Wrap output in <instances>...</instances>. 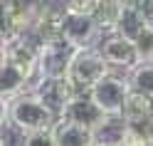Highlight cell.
Here are the masks:
<instances>
[{
  "label": "cell",
  "mask_w": 153,
  "mask_h": 146,
  "mask_svg": "<svg viewBox=\"0 0 153 146\" xmlns=\"http://www.w3.org/2000/svg\"><path fill=\"white\" fill-rule=\"evenodd\" d=\"M3 119L20 136H25V134L52 129L59 116H57L35 92H25V94L15 97L10 102H3Z\"/></svg>",
  "instance_id": "1"
},
{
  "label": "cell",
  "mask_w": 153,
  "mask_h": 146,
  "mask_svg": "<svg viewBox=\"0 0 153 146\" xmlns=\"http://www.w3.org/2000/svg\"><path fill=\"white\" fill-rule=\"evenodd\" d=\"M106 74H111V67L104 60L101 50L99 47H84V50L74 52L67 79L72 82L76 92H91Z\"/></svg>",
  "instance_id": "2"
},
{
  "label": "cell",
  "mask_w": 153,
  "mask_h": 146,
  "mask_svg": "<svg viewBox=\"0 0 153 146\" xmlns=\"http://www.w3.org/2000/svg\"><path fill=\"white\" fill-rule=\"evenodd\" d=\"M74 52L76 50L72 45H67L64 40L62 42H47V45L37 47V77H35V84H32L30 92H35V87L42 79H59V77H67Z\"/></svg>",
  "instance_id": "3"
},
{
  "label": "cell",
  "mask_w": 153,
  "mask_h": 146,
  "mask_svg": "<svg viewBox=\"0 0 153 146\" xmlns=\"http://www.w3.org/2000/svg\"><path fill=\"white\" fill-rule=\"evenodd\" d=\"M62 37H64L67 45L74 47V50H84V47H97L99 37H104V30L99 27L97 17H91V15L64 13Z\"/></svg>",
  "instance_id": "4"
},
{
  "label": "cell",
  "mask_w": 153,
  "mask_h": 146,
  "mask_svg": "<svg viewBox=\"0 0 153 146\" xmlns=\"http://www.w3.org/2000/svg\"><path fill=\"white\" fill-rule=\"evenodd\" d=\"M131 92V84L126 77H119V74H106L104 79L94 87L89 92L91 99L99 104V109L109 116H121L123 112V102H126V97Z\"/></svg>",
  "instance_id": "5"
},
{
  "label": "cell",
  "mask_w": 153,
  "mask_h": 146,
  "mask_svg": "<svg viewBox=\"0 0 153 146\" xmlns=\"http://www.w3.org/2000/svg\"><path fill=\"white\" fill-rule=\"evenodd\" d=\"M106 116H109V114H104V112L99 109V104L91 99L89 92H76L72 99H69V104L64 106V112H62L59 119L72 121V124H79V126H84V129L97 131L99 126L106 121Z\"/></svg>",
  "instance_id": "6"
},
{
  "label": "cell",
  "mask_w": 153,
  "mask_h": 146,
  "mask_svg": "<svg viewBox=\"0 0 153 146\" xmlns=\"http://www.w3.org/2000/svg\"><path fill=\"white\" fill-rule=\"evenodd\" d=\"M99 50L104 55V60L109 62L111 70H123V72H131L133 67L141 64V57L133 40H126L121 35H106L99 45Z\"/></svg>",
  "instance_id": "7"
},
{
  "label": "cell",
  "mask_w": 153,
  "mask_h": 146,
  "mask_svg": "<svg viewBox=\"0 0 153 146\" xmlns=\"http://www.w3.org/2000/svg\"><path fill=\"white\" fill-rule=\"evenodd\" d=\"M64 7H54L50 3L42 5L40 15H37L35 30H32V40L37 45H47V42H62V22H64Z\"/></svg>",
  "instance_id": "8"
},
{
  "label": "cell",
  "mask_w": 153,
  "mask_h": 146,
  "mask_svg": "<svg viewBox=\"0 0 153 146\" xmlns=\"http://www.w3.org/2000/svg\"><path fill=\"white\" fill-rule=\"evenodd\" d=\"M35 94L40 97L57 116H62L64 106L69 104V99L76 94V89L72 87V82L67 79V77H59V79H42L35 87Z\"/></svg>",
  "instance_id": "9"
},
{
  "label": "cell",
  "mask_w": 153,
  "mask_h": 146,
  "mask_svg": "<svg viewBox=\"0 0 153 146\" xmlns=\"http://www.w3.org/2000/svg\"><path fill=\"white\" fill-rule=\"evenodd\" d=\"M0 79H3V102H10L15 97L32 89V74H27L22 67L3 57V70H0Z\"/></svg>",
  "instance_id": "10"
},
{
  "label": "cell",
  "mask_w": 153,
  "mask_h": 146,
  "mask_svg": "<svg viewBox=\"0 0 153 146\" xmlns=\"http://www.w3.org/2000/svg\"><path fill=\"white\" fill-rule=\"evenodd\" d=\"M52 134H54L57 146H94L97 144V134L91 129H84V126L64 121V119H57V124L52 126Z\"/></svg>",
  "instance_id": "11"
},
{
  "label": "cell",
  "mask_w": 153,
  "mask_h": 146,
  "mask_svg": "<svg viewBox=\"0 0 153 146\" xmlns=\"http://www.w3.org/2000/svg\"><path fill=\"white\" fill-rule=\"evenodd\" d=\"M148 22L151 20H148V15L143 10H138V7H123L121 22H119V27H116L114 35H121V37H126V40H136Z\"/></svg>",
  "instance_id": "12"
},
{
  "label": "cell",
  "mask_w": 153,
  "mask_h": 146,
  "mask_svg": "<svg viewBox=\"0 0 153 146\" xmlns=\"http://www.w3.org/2000/svg\"><path fill=\"white\" fill-rule=\"evenodd\" d=\"M151 114H153V97L131 89L128 97H126V102H123L121 116L126 121H138V119H146V116H151Z\"/></svg>",
  "instance_id": "13"
},
{
  "label": "cell",
  "mask_w": 153,
  "mask_h": 146,
  "mask_svg": "<svg viewBox=\"0 0 153 146\" xmlns=\"http://www.w3.org/2000/svg\"><path fill=\"white\" fill-rule=\"evenodd\" d=\"M123 3H119V0H104V5L99 7V13H97V22L99 27L106 35H114L116 32V27L121 22V15H123Z\"/></svg>",
  "instance_id": "14"
},
{
  "label": "cell",
  "mask_w": 153,
  "mask_h": 146,
  "mask_svg": "<svg viewBox=\"0 0 153 146\" xmlns=\"http://www.w3.org/2000/svg\"><path fill=\"white\" fill-rule=\"evenodd\" d=\"M126 79H128L133 92L153 97V62H141L138 67H133L126 74Z\"/></svg>",
  "instance_id": "15"
},
{
  "label": "cell",
  "mask_w": 153,
  "mask_h": 146,
  "mask_svg": "<svg viewBox=\"0 0 153 146\" xmlns=\"http://www.w3.org/2000/svg\"><path fill=\"white\" fill-rule=\"evenodd\" d=\"M133 45H136V50H138L141 62H153V22H148L143 27L141 35L133 40Z\"/></svg>",
  "instance_id": "16"
},
{
  "label": "cell",
  "mask_w": 153,
  "mask_h": 146,
  "mask_svg": "<svg viewBox=\"0 0 153 146\" xmlns=\"http://www.w3.org/2000/svg\"><path fill=\"white\" fill-rule=\"evenodd\" d=\"M104 5V0H64V10L76 13V15H91L97 17L99 7Z\"/></svg>",
  "instance_id": "17"
},
{
  "label": "cell",
  "mask_w": 153,
  "mask_h": 146,
  "mask_svg": "<svg viewBox=\"0 0 153 146\" xmlns=\"http://www.w3.org/2000/svg\"><path fill=\"white\" fill-rule=\"evenodd\" d=\"M20 146H57L52 129L47 131H35V134H25L20 136Z\"/></svg>",
  "instance_id": "18"
},
{
  "label": "cell",
  "mask_w": 153,
  "mask_h": 146,
  "mask_svg": "<svg viewBox=\"0 0 153 146\" xmlns=\"http://www.w3.org/2000/svg\"><path fill=\"white\" fill-rule=\"evenodd\" d=\"M128 129L153 146V114L146 116V119H138V121H128Z\"/></svg>",
  "instance_id": "19"
},
{
  "label": "cell",
  "mask_w": 153,
  "mask_h": 146,
  "mask_svg": "<svg viewBox=\"0 0 153 146\" xmlns=\"http://www.w3.org/2000/svg\"><path fill=\"white\" fill-rule=\"evenodd\" d=\"M121 146H151L148 141H143L138 134H133L131 129H126V136H123V141H121Z\"/></svg>",
  "instance_id": "20"
},
{
  "label": "cell",
  "mask_w": 153,
  "mask_h": 146,
  "mask_svg": "<svg viewBox=\"0 0 153 146\" xmlns=\"http://www.w3.org/2000/svg\"><path fill=\"white\" fill-rule=\"evenodd\" d=\"M94 146H114V144H94Z\"/></svg>",
  "instance_id": "21"
}]
</instances>
